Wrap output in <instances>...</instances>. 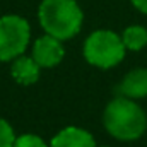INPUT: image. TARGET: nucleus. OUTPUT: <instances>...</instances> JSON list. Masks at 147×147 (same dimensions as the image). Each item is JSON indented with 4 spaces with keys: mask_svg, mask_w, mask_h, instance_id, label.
I'll return each instance as SVG.
<instances>
[{
    "mask_svg": "<svg viewBox=\"0 0 147 147\" xmlns=\"http://www.w3.org/2000/svg\"><path fill=\"white\" fill-rule=\"evenodd\" d=\"M103 125L113 139L134 142L147 130V115L137 101L125 96L111 99L103 111Z\"/></svg>",
    "mask_w": 147,
    "mask_h": 147,
    "instance_id": "obj_1",
    "label": "nucleus"
},
{
    "mask_svg": "<svg viewBox=\"0 0 147 147\" xmlns=\"http://www.w3.org/2000/svg\"><path fill=\"white\" fill-rule=\"evenodd\" d=\"M38 19L46 34L65 41L79 34L84 12L77 0H41Z\"/></svg>",
    "mask_w": 147,
    "mask_h": 147,
    "instance_id": "obj_2",
    "label": "nucleus"
},
{
    "mask_svg": "<svg viewBox=\"0 0 147 147\" xmlns=\"http://www.w3.org/2000/svg\"><path fill=\"white\" fill-rule=\"evenodd\" d=\"M84 58L92 67L108 70L121 63L125 58L127 48L121 41V36L111 29H98L91 33L84 41Z\"/></svg>",
    "mask_w": 147,
    "mask_h": 147,
    "instance_id": "obj_3",
    "label": "nucleus"
},
{
    "mask_svg": "<svg viewBox=\"0 0 147 147\" xmlns=\"http://www.w3.org/2000/svg\"><path fill=\"white\" fill-rule=\"evenodd\" d=\"M31 39L29 22L17 14L0 17V62H12L24 55Z\"/></svg>",
    "mask_w": 147,
    "mask_h": 147,
    "instance_id": "obj_4",
    "label": "nucleus"
},
{
    "mask_svg": "<svg viewBox=\"0 0 147 147\" xmlns=\"http://www.w3.org/2000/svg\"><path fill=\"white\" fill-rule=\"evenodd\" d=\"M31 57L34 58V62L41 69H53L63 60L65 48L60 39L50 36V34H45L34 41Z\"/></svg>",
    "mask_w": 147,
    "mask_h": 147,
    "instance_id": "obj_5",
    "label": "nucleus"
},
{
    "mask_svg": "<svg viewBox=\"0 0 147 147\" xmlns=\"http://www.w3.org/2000/svg\"><path fill=\"white\" fill-rule=\"evenodd\" d=\"M50 147H98L91 132L80 127L62 128L50 142Z\"/></svg>",
    "mask_w": 147,
    "mask_h": 147,
    "instance_id": "obj_6",
    "label": "nucleus"
},
{
    "mask_svg": "<svg viewBox=\"0 0 147 147\" xmlns=\"http://www.w3.org/2000/svg\"><path fill=\"white\" fill-rule=\"evenodd\" d=\"M120 92L134 101L147 98V69L139 67L130 70L120 82Z\"/></svg>",
    "mask_w": 147,
    "mask_h": 147,
    "instance_id": "obj_7",
    "label": "nucleus"
},
{
    "mask_svg": "<svg viewBox=\"0 0 147 147\" xmlns=\"http://www.w3.org/2000/svg\"><path fill=\"white\" fill-rule=\"evenodd\" d=\"M39 74H41V67L34 62L33 57L21 55L16 60H12L10 75L21 86H33V84H36L38 79H39Z\"/></svg>",
    "mask_w": 147,
    "mask_h": 147,
    "instance_id": "obj_8",
    "label": "nucleus"
},
{
    "mask_svg": "<svg viewBox=\"0 0 147 147\" xmlns=\"http://www.w3.org/2000/svg\"><path fill=\"white\" fill-rule=\"evenodd\" d=\"M121 41L127 50L130 51H140L147 46V28L140 24H132L123 29Z\"/></svg>",
    "mask_w": 147,
    "mask_h": 147,
    "instance_id": "obj_9",
    "label": "nucleus"
},
{
    "mask_svg": "<svg viewBox=\"0 0 147 147\" xmlns=\"http://www.w3.org/2000/svg\"><path fill=\"white\" fill-rule=\"evenodd\" d=\"M17 137H16V132H14L12 125L7 120L0 118V147H12Z\"/></svg>",
    "mask_w": 147,
    "mask_h": 147,
    "instance_id": "obj_10",
    "label": "nucleus"
},
{
    "mask_svg": "<svg viewBox=\"0 0 147 147\" xmlns=\"http://www.w3.org/2000/svg\"><path fill=\"white\" fill-rule=\"evenodd\" d=\"M12 147H50V146H46V142L34 134H24V135H19L16 139Z\"/></svg>",
    "mask_w": 147,
    "mask_h": 147,
    "instance_id": "obj_11",
    "label": "nucleus"
},
{
    "mask_svg": "<svg viewBox=\"0 0 147 147\" xmlns=\"http://www.w3.org/2000/svg\"><path fill=\"white\" fill-rule=\"evenodd\" d=\"M130 3L142 14L147 16V0H130Z\"/></svg>",
    "mask_w": 147,
    "mask_h": 147,
    "instance_id": "obj_12",
    "label": "nucleus"
},
{
    "mask_svg": "<svg viewBox=\"0 0 147 147\" xmlns=\"http://www.w3.org/2000/svg\"><path fill=\"white\" fill-rule=\"evenodd\" d=\"M99 147H110V146H99Z\"/></svg>",
    "mask_w": 147,
    "mask_h": 147,
    "instance_id": "obj_13",
    "label": "nucleus"
}]
</instances>
